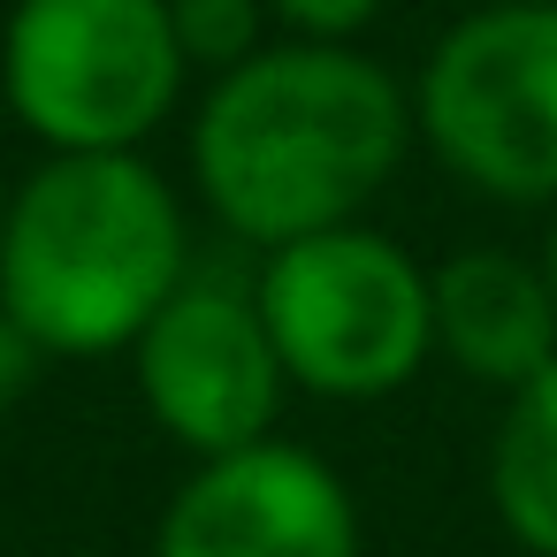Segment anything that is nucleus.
Here are the masks:
<instances>
[{
  "mask_svg": "<svg viewBox=\"0 0 557 557\" xmlns=\"http://www.w3.org/2000/svg\"><path fill=\"white\" fill-rule=\"evenodd\" d=\"M153 557H359V496L321 450L268 435L176 481Z\"/></svg>",
  "mask_w": 557,
  "mask_h": 557,
  "instance_id": "obj_7",
  "label": "nucleus"
},
{
  "mask_svg": "<svg viewBox=\"0 0 557 557\" xmlns=\"http://www.w3.org/2000/svg\"><path fill=\"white\" fill-rule=\"evenodd\" d=\"M131 382H138L146 420L176 450H191V466L268 443L283 420V397H290L260 298L207 283V275H191L146 321V336L131 344Z\"/></svg>",
  "mask_w": 557,
  "mask_h": 557,
  "instance_id": "obj_6",
  "label": "nucleus"
},
{
  "mask_svg": "<svg viewBox=\"0 0 557 557\" xmlns=\"http://www.w3.org/2000/svg\"><path fill=\"white\" fill-rule=\"evenodd\" d=\"M412 138L496 207H557V0L466 9L412 77Z\"/></svg>",
  "mask_w": 557,
  "mask_h": 557,
  "instance_id": "obj_5",
  "label": "nucleus"
},
{
  "mask_svg": "<svg viewBox=\"0 0 557 557\" xmlns=\"http://www.w3.org/2000/svg\"><path fill=\"white\" fill-rule=\"evenodd\" d=\"M252 298L290 389L306 397L374 405V397H397L435 359L428 268L374 222H344L260 252Z\"/></svg>",
  "mask_w": 557,
  "mask_h": 557,
  "instance_id": "obj_3",
  "label": "nucleus"
},
{
  "mask_svg": "<svg viewBox=\"0 0 557 557\" xmlns=\"http://www.w3.org/2000/svg\"><path fill=\"white\" fill-rule=\"evenodd\" d=\"M428 290H435V359H450L466 382L511 397L557 359V298L534 252L466 245L443 268H428Z\"/></svg>",
  "mask_w": 557,
  "mask_h": 557,
  "instance_id": "obj_8",
  "label": "nucleus"
},
{
  "mask_svg": "<svg viewBox=\"0 0 557 557\" xmlns=\"http://www.w3.org/2000/svg\"><path fill=\"white\" fill-rule=\"evenodd\" d=\"M39 367H47V351L24 336V321H16L9 306H0V420L24 405V389L39 382Z\"/></svg>",
  "mask_w": 557,
  "mask_h": 557,
  "instance_id": "obj_12",
  "label": "nucleus"
},
{
  "mask_svg": "<svg viewBox=\"0 0 557 557\" xmlns=\"http://www.w3.org/2000/svg\"><path fill=\"white\" fill-rule=\"evenodd\" d=\"M169 32L184 47V70H207V77H230L237 62L275 47L268 0H169Z\"/></svg>",
  "mask_w": 557,
  "mask_h": 557,
  "instance_id": "obj_10",
  "label": "nucleus"
},
{
  "mask_svg": "<svg viewBox=\"0 0 557 557\" xmlns=\"http://www.w3.org/2000/svg\"><path fill=\"white\" fill-rule=\"evenodd\" d=\"M488 511L527 557H557V359L504 397L488 435Z\"/></svg>",
  "mask_w": 557,
  "mask_h": 557,
  "instance_id": "obj_9",
  "label": "nucleus"
},
{
  "mask_svg": "<svg viewBox=\"0 0 557 557\" xmlns=\"http://www.w3.org/2000/svg\"><path fill=\"white\" fill-rule=\"evenodd\" d=\"M9 191H16V184H9V176H0V230H9Z\"/></svg>",
  "mask_w": 557,
  "mask_h": 557,
  "instance_id": "obj_14",
  "label": "nucleus"
},
{
  "mask_svg": "<svg viewBox=\"0 0 557 557\" xmlns=\"http://www.w3.org/2000/svg\"><path fill=\"white\" fill-rule=\"evenodd\" d=\"M412 85L359 47L275 39L207 85L191 115V184L252 252L367 222L412 153Z\"/></svg>",
  "mask_w": 557,
  "mask_h": 557,
  "instance_id": "obj_1",
  "label": "nucleus"
},
{
  "mask_svg": "<svg viewBox=\"0 0 557 557\" xmlns=\"http://www.w3.org/2000/svg\"><path fill=\"white\" fill-rule=\"evenodd\" d=\"M389 0H268L275 39H321V47H359V32Z\"/></svg>",
  "mask_w": 557,
  "mask_h": 557,
  "instance_id": "obj_11",
  "label": "nucleus"
},
{
  "mask_svg": "<svg viewBox=\"0 0 557 557\" xmlns=\"http://www.w3.org/2000/svg\"><path fill=\"white\" fill-rule=\"evenodd\" d=\"M184 85L169 0H16L0 24V100L47 153H146Z\"/></svg>",
  "mask_w": 557,
  "mask_h": 557,
  "instance_id": "obj_4",
  "label": "nucleus"
},
{
  "mask_svg": "<svg viewBox=\"0 0 557 557\" xmlns=\"http://www.w3.org/2000/svg\"><path fill=\"white\" fill-rule=\"evenodd\" d=\"M542 283H549V298H557V207H549V230H542Z\"/></svg>",
  "mask_w": 557,
  "mask_h": 557,
  "instance_id": "obj_13",
  "label": "nucleus"
},
{
  "mask_svg": "<svg viewBox=\"0 0 557 557\" xmlns=\"http://www.w3.org/2000/svg\"><path fill=\"white\" fill-rule=\"evenodd\" d=\"M191 283V222L146 153H47L9 191L0 306L47 359H108Z\"/></svg>",
  "mask_w": 557,
  "mask_h": 557,
  "instance_id": "obj_2",
  "label": "nucleus"
}]
</instances>
